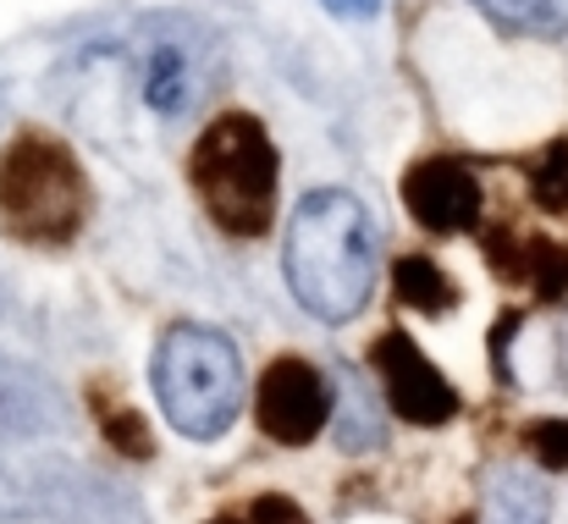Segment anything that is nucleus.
Segmentation results:
<instances>
[{"label":"nucleus","instance_id":"obj_1","mask_svg":"<svg viewBox=\"0 0 568 524\" xmlns=\"http://www.w3.org/2000/svg\"><path fill=\"white\" fill-rule=\"evenodd\" d=\"M282 265H287L293 299L315 321H326V326L354 321L371 304L376 265H381V238L365 199H354L343 188L310 193L293 210V221H287Z\"/></svg>","mask_w":568,"mask_h":524},{"label":"nucleus","instance_id":"obj_2","mask_svg":"<svg viewBox=\"0 0 568 524\" xmlns=\"http://www.w3.org/2000/svg\"><path fill=\"white\" fill-rule=\"evenodd\" d=\"M189 182L226 238H265L276 215V144L260 117H215L189 150Z\"/></svg>","mask_w":568,"mask_h":524},{"label":"nucleus","instance_id":"obj_3","mask_svg":"<svg viewBox=\"0 0 568 524\" xmlns=\"http://www.w3.org/2000/svg\"><path fill=\"white\" fill-rule=\"evenodd\" d=\"M94 210L78 155L50 133H22L0 150V232L28 249H67Z\"/></svg>","mask_w":568,"mask_h":524},{"label":"nucleus","instance_id":"obj_4","mask_svg":"<svg viewBox=\"0 0 568 524\" xmlns=\"http://www.w3.org/2000/svg\"><path fill=\"white\" fill-rule=\"evenodd\" d=\"M155 397L166 409V420L193 436V442H215L237 409H243V364L237 349L210 332V326H172L155 349Z\"/></svg>","mask_w":568,"mask_h":524},{"label":"nucleus","instance_id":"obj_5","mask_svg":"<svg viewBox=\"0 0 568 524\" xmlns=\"http://www.w3.org/2000/svg\"><path fill=\"white\" fill-rule=\"evenodd\" d=\"M254 420H260V431H265L271 442L304 447V442H315V436L326 431V420H332V381H326L310 359L282 353V359L265 364V375H260V386H254Z\"/></svg>","mask_w":568,"mask_h":524},{"label":"nucleus","instance_id":"obj_6","mask_svg":"<svg viewBox=\"0 0 568 524\" xmlns=\"http://www.w3.org/2000/svg\"><path fill=\"white\" fill-rule=\"evenodd\" d=\"M371 364L381 370V386H386L392 414H403L408 425H447L458 414L453 381L419 353V343L408 332H386L376 343V353H371Z\"/></svg>","mask_w":568,"mask_h":524},{"label":"nucleus","instance_id":"obj_7","mask_svg":"<svg viewBox=\"0 0 568 524\" xmlns=\"http://www.w3.org/2000/svg\"><path fill=\"white\" fill-rule=\"evenodd\" d=\"M403 204L425 232H469L480 221V177L464 161H414L403 172Z\"/></svg>","mask_w":568,"mask_h":524},{"label":"nucleus","instance_id":"obj_8","mask_svg":"<svg viewBox=\"0 0 568 524\" xmlns=\"http://www.w3.org/2000/svg\"><path fill=\"white\" fill-rule=\"evenodd\" d=\"M199 67L183 44H155L150 50V67H144V100L161 111V117H183L193 100H199Z\"/></svg>","mask_w":568,"mask_h":524},{"label":"nucleus","instance_id":"obj_9","mask_svg":"<svg viewBox=\"0 0 568 524\" xmlns=\"http://www.w3.org/2000/svg\"><path fill=\"white\" fill-rule=\"evenodd\" d=\"M392 293H397V304H408L419 315H447L458 304V288L447 282V271L430 254H403L392 265Z\"/></svg>","mask_w":568,"mask_h":524},{"label":"nucleus","instance_id":"obj_10","mask_svg":"<svg viewBox=\"0 0 568 524\" xmlns=\"http://www.w3.org/2000/svg\"><path fill=\"white\" fill-rule=\"evenodd\" d=\"M486 514L491 524H547L552 503H547V486L525 470H497L491 475V492H486Z\"/></svg>","mask_w":568,"mask_h":524},{"label":"nucleus","instance_id":"obj_11","mask_svg":"<svg viewBox=\"0 0 568 524\" xmlns=\"http://www.w3.org/2000/svg\"><path fill=\"white\" fill-rule=\"evenodd\" d=\"M491 22L514 33H568V0H475Z\"/></svg>","mask_w":568,"mask_h":524},{"label":"nucleus","instance_id":"obj_12","mask_svg":"<svg viewBox=\"0 0 568 524\" xmlns=\"http://www.w3.org/2000/svg\"><path fill=\"white\" fill-rule=\"evenodd\" d=\"M519 276H525L541 299H564V293H568V249H564V243H547V238L525 243Z\"/></svg>","mask_w":568,"mask_h":524},{"label":"nucleus","instance_id":"obj_13","mask_svg":"<svg viewBox=\"0 0 568 524\" xmlns=\"http://www.w3.org/2000/svg\"><path fill=\"white\" fill-rule=\"evenodd\" d=\"M530 193H536L541 210L568 215V139H558V144L541 150V161L530 167Z\"/></svg>","mask_w":568,"mask_h":524},{"label":"nucleus","instance_id":"obj_14","mask_svg":"<svg viewBox=\"0 0 568 524\" xmlns=\"http://www.w3.org/2000/svg\"><path fill=\"white\" fill-rule=\"evenodd\" d=\"M105 442L122 453V458H150L155 442H150V425L139 409H105Z\"/></svg>","mask_w":568,"mask_h":524},{"label":"nucleus","instance_id":"obj_15","mask_svg":"<svg viewBox=\"0 0 568 524\" xmlns=\"http://www.w3.org/2000/svg\"><path fill=\"white\" fill-rule=\"evenodd\" d=\"M530 453L547 470H568V420H536L530 425Z\"/></svg>","mask_w":568,"mask_h":524},{"label":"nucleus","instance_id":"obj_16","mask_svg":"<svg viewBox=\"0 0 568 524\" xmlns=\"http://www.w3.org/2000/svg\"><path fill=\"white\" fill-rule=\"evenodd\" d=\"M248 524H310V520H304V508H298L293 497L265 492V497H254V503H248Z\"/></svg>","mask_w":568,"mask_h":524},{"label":"nucleus","instance_id":"obj_17","mask_svg":"<svg viewBox=\"0 0 568 524\" xmlns=\"http://www.w3.org/2000/svg\"><path fill=\"white\" fill-rule=\"evenodd\" d=\"M337 17H376L381 11V0H326Z\"/></svg>","mask_w":568,"mask_h":524}]
</instances>
